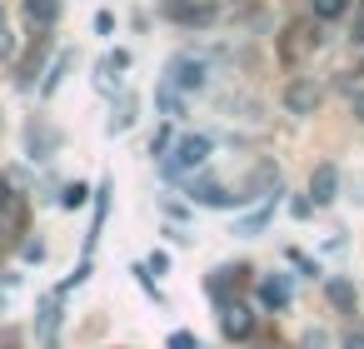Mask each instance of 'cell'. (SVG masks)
Segmentation results:
<instances>
[{"mask_svg":"<svg viewBox=\"0 0 364 349\" xmlns=\"http://www.w3.org/2000/svg\"><path fill=\"white\" fill-rule=\"evenodd\" d=\"M210 150H215V140H210V135H185V140L175 145V155L165 160V175H170V180H180V175L200 170V165L210 160Z\"/></svg>","mask_w":364,"mask_h":349,"instance_id":"obj_1","label":"cell"},{"mask_svg":"<svg viewBox=\"0 0 364 349\" xmlns=\"http://www.w3.org/2000/svg\"><path fill=\"white\" fill-rule=\"evenodd\" d=\"M165 80H170L175 90H205V80H210V65H205L200 55H175V60L165 65Z\"/></svg>","mask_w":364,"mask_h":349,"instance_id":"obj_2","label":"cell"},{"mask_svg":"<svg viewBox=\"0 0 364 349\" xmlns=\"http://www.w3.org/2000/svg\"><path fill=\"white\" fill-rule=\"evenodd\" d=\"M319 105H324V90H319L309 75H294V80L284 85V110H289V115H314Z\"/></svg>","mask_w":364,"mask_h":349,"instance_id":"obj_3","label":"cell"},{"mask_svg":"<svg viewBox=\"0 0 364 349\" xmlns=\"http://www.w3.org/2000/svg\"><path fill=\"white\" fill-rule=\"evenodd\" d=\"M245 274H250L245 264H225V269H215V274L205 279V289H210V299H215L220 309H225V304H235V289L245 284Z\"/></svg>","mask_w":364,"mask_h":349,"instance_id":"obj_4","label":"cell"},{"mask_svg":"<svg viewBox=\"0 0 364 349\" xmlns=\"http://www.w3.org/2000/svg\"><path fill=\"white\" fill-rule=\"evenodd\" d=\"M165 16L180 26H215V0H170Z\"/></svg>","mask_w":364,"mask_h":349,"instance_id":"obj_5","label":"cell"},{"mask_svg":"<svg viewBox=\"0 0 364 349\" xmlns=\"http://www.w3.org/2000/svg\"><path fill=\"white\" fill-rule=\"evenodd\" d=\"M220 324H225V339H250V334H255V309L235 299V304H225Z\"/></svg>","mask_w":364,"mask_h":349,"instance_id":"obj_6","label":"cell"},{"mask_svg":"<svg viewBox=\"0 0 364 349\" xmlns=\"http://www.w3.org/2000/svg\"><path fill=\"white\" fill-rule=\"evenodd\" d=\"M334 195H339V170H334V165H314V175H309V200H314V205H334Z\"/></svg>","mask_w":364,"mask_h":349,"instance_id":"obj_7","label":"cell"},{"mask_svg":"<svg viewBox=\"0 0 364 349\" xmlns=\"http://www.w3.org/2000/svg\"><path fill=\"white\" fill-rule=\"evenodd\" d=\"M190 195H195V205H210V210H230V205H240V195H230L220 180H195Z\"/></svg>","mask_w":364,"mask_h":349,"instance_id":"obj_8","label":"cell"},{"mask_svg":"<svg viewBox=\"0 0 364 349\" xmlns=\"http://www.w3.org/2000/svg\"><path fill=\"white\" fill-rule=\"evenodd\" d=\"M21 11H26V21L36 31H50L60 21V0H21Z\"/></svg>","mask_w":364,"mask_h":349,"instance_id":"obj_9","label":"cell"},{"mask_svg":"<svg viewBox=\"0 0 364 349\" xmlns=\"http://www.w3.org/2000/svg\"><path fill=\"white\" fill-rule=\"evenodd\" d=\"M259 304H264V309H284V304H289L284 274H264V279H259Z\"/></svg>","mask_w":364,"mask_h":349,"instance_id":"obj_10","label":"cell"},{"mask_svg":"<svg viewBox=\"0 0 364 349\" xmlns=\"http://www.w3.org/2000/svg\"><path fill=\"white\" fill-rule=\"evenodd\" d=\"M349 6H354V0H309V11H314L319 26H339L349 16Z\"/></svg>","mask_w":364,"mask_h":349,"instance_id":"obj_11","label":"cell"},{"mask_svg":"<svg viewBox=\"0 0 364 349\" xmlns=\"http://www.w3.org/2000/svg\"><path fill=\"white\" fill-rule=\"evenodd\" d=\"M324 294H329V304H334L339 314H354V289H349V279H329Z\"/></svg>","mask_w":364,"mask_h":349,"instance_id":"obj_12","label":"cell"},{"mask_svg":"<svg viewBox=\"0 0 364 349\" xmlns=\"http://www.w3.org/2000/svg\"><path fill=\"white\" fill-rule=\"evenodd\" d=\"M264 225H269V205H264V210H255V215H245V220L235 225V235H245V240H255V235H259Z\"/></svg>","mask_w":364,"mask_h":349,"instance_id":"obj_13","label":"cell"},{"mask_svg":"<svg viewBox=\"0 0 364 349\" xmlns=\"http://www.w3.org/2000/svg\"><path fill=\"white\" fill-rule=\"evenodd\" d=\"M135 110H140V100H135V95H125V100H120V115L110 120V135H120V130H130V120H135Z\"/></svg>","mask_w":364,"mask_h":349,"instance_id":"obj_14","label":"cell"},{"mask_svg":"<svg viewBox=\"0 0 364 349\" xmlns=\"http://www.w3.org/2000/svg\"><path fill=\"white\" fill-rule=\"evenodd\" d=\"M65 70H70V55H60V60L50 65V75H46V85H41V95H55V90H60V80H65Z\"/></svg>","mask_w":364,"mask_h":349,"instance_id":"obj_15","label":"cell"},{"mask_svg":"<svg viewBox=\"0 0 364 349\" xmlns=\"http://www.w3.org/2000/svg\"><path fill=\"white\" fill-rule=\"evenodd\" d=\"M160 110H165V115H170V120H175V115H185V105H180V90H175V85H170V80H165V85H160Z\"/></svg>","mask_w":364,"mask_h":349,"instance_id":"obj_16","label":"cell"},{"mask_svg":"<svg viewBox=\"0 0 364 349\" xmlns=\"http://www.w3.org/2000/svg\"><path fill=\"white\" fill-rule=\"evenodd\" d=\"M0 215H6V220H21V215H26L21 200H16V190H11L6 180H0Z\"/></svg>","mask_w":364,"mask_h":349,"instance_id":"obj_17","label":"cell"},{"mask_svg":"<svg viewBox=\"0 0 364 349\" xmlns=\"http://www.w3.org/2000/svg\"><path fill=\"white\" fill-rule=\"evenodd\" d=\"M85 195H90L85 185H65V195H60V205H65V210H80V205H85Z\"/></svg>","mask_w":364,"mask_h":349,"instance_id":"obj_18","label":"cell"},{"mask_svg":"<svg viewBox=\"0 0 364 349\" xmlns=\"http://www.w3.org/2000/svg\"><path fill=\"white\" fill-rule=\"evenodd\" d=\"M299 349H329V334L324 329H304L299 334Z\"/></svg>","mask_w":364,"mask_h":349,"instance_id":"obj_19","label":"cell"},{"mask_svg":"<svg viewBox=\"0 0 364 349\" xmlns=\"http://www.w3.org/2000/svg\"><path fill=\"white\" fill-rule=\"evenodd\" d=\"M16 55V36H11V26L0 21V60H11Z\"/></svg>","mask_w":364,"mask_h":349,"instance_id":"obj_20","label":"cell"},{"mask_svg":"<svg viewBox=\"0 0 364 349\" xmlns=\"http://www.w3.org/2000/svg\"><path fill=\"white\" fill-rule=\"evenodd\" d=\"M289 215H294V220H309V215H314V200H309V195L289 200Z\"/></svg>","mask_w":364,"mask_h":349,"instance_id":"obj_21","label":"cell"},{"mask_svg":"<svg viewBox=\"0 0 364 349\" xmlns=\"http://www.w3.org/2000/svg\"><path fill=\"white\" fill-rule=\"evenodd\" d=\"M170 349H200V344H195V334L180 329V334H170Z\"/></svg>","mask_w":364,"mask_h":349,"instance_id":"obj_22","label":"cell"},{"mask_svg":"<svg viewBox=\"0 0 364 349\" xmlns=\"http://www.w3.org/2000/svg\"><path fill=\"white\" fill-rule=\"evenodd\" d=\"M165 145H170V125H165V130L150 140V155H165Z\"/></svg>","mask_w":364,"mask_h":349,"instance_id":"obj_23","label":"cell"},{"mask_svg":"<svg viewBox=\"0 0 364 349\" xmlns=\"http://www.w3.org/2000/svg\"><path fill=\"white\" fill-rule=\"evenodd\" d=\"M349 41H354V45H364V6H359V16H354V31H349Z\"/></svg>","mask_w":364,"mask_h":349,"instance_id":"obj_24","label":"cell"},{"mask_svg":"<svg viewBox=\"0 0 364 349\" xmlns=\"http://www.w3.org/2000/svg\"><path fill=\"white\" fill-rule=\"evenodd\" d=\"M344 349H364V329H349L344 334Z\"/></svg>","mask_w":364,"mask_h":349,"instance_id":"obj_25","label":"cell"},{"mask_svg":"<svg viewBox=\"0 0 364 349\" xmlns=\"http://www.w3.org/2000/svg\"><path fill=\"white\" fill-rule=\"evenodd\" d=\"M354 120H359V125H364V90H359V95H354Z\"/></svg>","mask_w":364,"mask_h":349,"instance_id":"obj_26","label":"cell"},{"mask_svg":"<svg viewBox=\"0 0 364 349\" xmlns=\"http://www.w3.org/2000/svg\"><path fill=\"white\" fill-rule=\"evenodd\" d=\"M259 349H274V344H259Z\"/></svg>","mask_w":364,"mask_h":349,"instance_id":"obj_27","label":"cell"},{"mask_svg":"<svg viewBox=\"0 0 364 349\" xmlns=\"http://www.w3.org/2000/svg\"><path fill=\"white\" fill-rule=\"evenodd\" d=\"M0 21H6V11H0Z\"/></svg>","mask_w":364,"mask_h":349,"instance_id":"obj_28","label":"cell"}]
</instances>
